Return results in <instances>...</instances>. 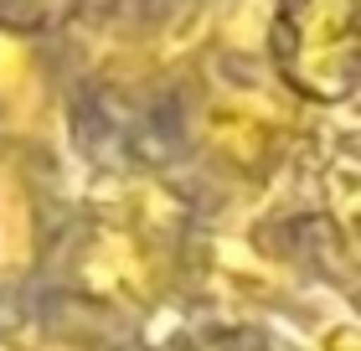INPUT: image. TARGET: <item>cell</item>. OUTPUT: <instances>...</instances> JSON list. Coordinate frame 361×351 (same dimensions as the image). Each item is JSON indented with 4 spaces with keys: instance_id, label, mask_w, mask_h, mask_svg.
<instances>
[{
    "instance_id": "obj_1",
    "label": "cell",
    "mask_w": 361,
    "mask_h": 351,
    "mask_svg": "<svg viewBox=\"0 0 361 351\" xmlns=\"http://www.w3.org/2000/svg\"><path fill=\"white\" fill-rule=\"evenodd\" d=\"M279 52L305 93L346 98L356 78V0H294Z\"/></svg>"
},
{
    "instance_id": "obj_2",
    "label": "cell",
    "mask_w": 361,
    "mask_h": 351,
    "mask_svg": "<svg viewBox=\"0 0 361 351\" xmlns=\"http://www.w3.org/2000/svg\"><path fill=\"white\" fill-rule=\"evenodd\" d=\"M212 140H217L227 155L238 165H269L279 150H284V124L274 119L264 104H253V98H227V104L212 109Z\"/></svg>"
},
{
    "instance_id": "obj_3",
    "label": "cell",
    "mask_w": 361,
    "mask_h": 351,
    "mask_svg": "<svg viewBox=\"0 0 361 351\" xmlns=\"http://www.w3.org/2000/svg\"><path fill=\"white\" fill-rule=\"evenodd\" d=\"M88 284L109 299L114 295L119 299H145V290H150V254H145L124 227L98 232V243L88 254Z\"/></svg>"
},
{
    "instance_id": "obj_4",
    "label": "cell",
    "mask_w": 361,
    "mask_h": 351,
    "mask_svg": "<svg viewBox=\"0 0 361 351\" xmlns=\"http://www.w3.org/2000/svg\"><path fill=\"white\" fill-rule=\"evenodd\" d=\"M31 191L11 165H0V279H16L31 263Z\"/></svg>"
},
{
    "instance_id": "obj_5",
    "label": "cell",
    "mask_w": 361,
    "mask_h": 351,
    "mask_svg": "<svg viewBox=\"0 0 361 351\" xmlns=\"http://www.w3.org/2000/svg\"><path fill=\"white\" fill-rule=\"evenodd\" d=\"M26 83H31V57H26V47L11 42V37H0V98H21Z\"/></svg>"
},
{
    "instance_id": "obj_6",
    "label": "cell",
    "mask_w": 361,
    "mask_h": 351,
    "mask_svg": "<svg viewBox=\"0 0 361 351\" xmlns=\"http://www.w3.org/2000/svg\"><path fill=\"white\" fill-rule=\"evenodd\" d=\"M57 0H0V16H16V21H42Z\"/></svg>"
},
{
    "instance_id": "obj_7",
    "label": "cell",
    "mask_w": 361,
    "mask_h": 351,
    "mask_svg": "<svg viewBox=\"0 0 361 351\" xmlns=\"http://www.w3.org/2000/svg\"><path fill=\"white\" fill-rule=\"evenodd\" d=\"M325 351H356V336H351V331H336V336L325 341Z\"/></svg>"
},
{
    "instance_id": "obj_8",
    "label": "cell",
    "mask_w": 361,
    "mask_h": 351,
    "mask_svg": "<svg viewBox=\"0 0 361 351\" xmlns=\"http://www.w3.org/2000/svg\"><path fill=\"white\" fill-rule=\"evenodd\" d=\"M31 351H73V346H31Z\"/></svg>"
}]
</instances>
